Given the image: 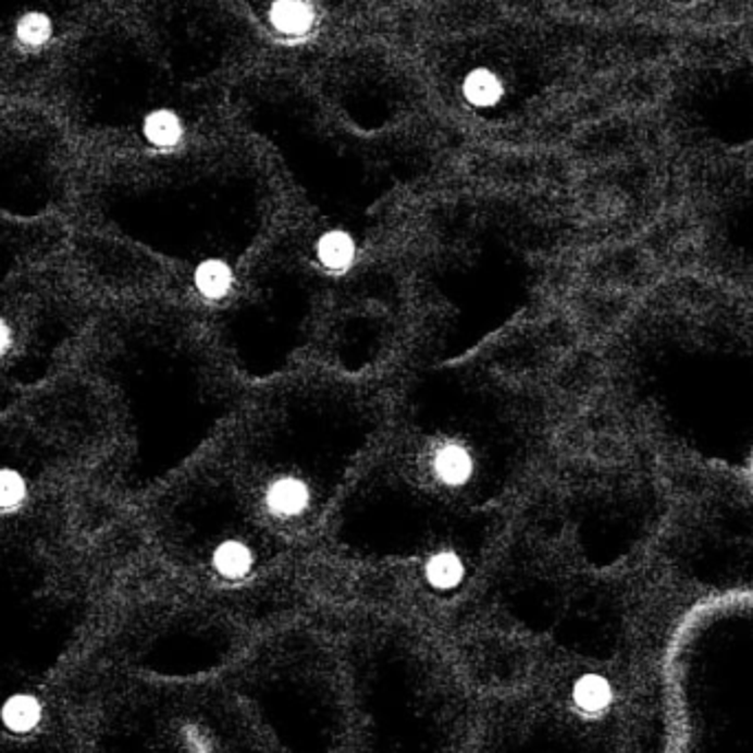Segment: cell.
<instances>
[{
  "label": "cell",
  "instance_id": "4",
  "mask_svg": "<svg viewBox=\"0 0 753 753\" xmlns=\"http://www.w3.org/2000/svg\"><path fill=\"white\" fill-rule=\"evenodd\" d=\"M267 505L275 516H298L309 505V487L298 479H280L269 487Z\"/></svg>",
  "mask_w": 753,
  "mask_h": 753
},
{
  "label": "cell",
  "instance_id": "10",
  "mask_svg": "<svg viewBox=\"0 0 753 753\" xmlns=\"http://www.w3.org/2000/svg\"><path fill=\"white\" fill-rule=\"evenodd\" d=\"M320 260L331 269H346L355 258L353 238L344 232H329L318 243Z\"/></svg>",
  "mask_w": 753,
  "mask_h": 753
},
{
  "label": "cell",
  "instance_id": "6",
  "mask_svg": "<svg viewBox=\"0 0 753 753\" xmlns=\"http://www.w3.org/2000/svg\"><path fill=\"white\" fill-rule=\"evenodd\" d=\"M503 82L501 77L490 69H474L469 71L462 82V96L469 104L474 107H496L503 100Z\"/></svg>",
  "mask_w": 753,
  "mask_h": 753
},
{
  "label": "cell",
  "instance_id": "1",
  "mask_svg": "<svg viewBox=\"0 0 753 753\" xmlns=\"http://www.w3.org/2000/svg\"><path fill=\"white\" fill-rule=\"evenodd\" d=\"M96 313L73 227L0 214V415L75 368Z\"/></svg>",
  "mask_w": 753,
  "mask_h": 753
},
{
  "label": "cell",
  "instance_id": "2",
  "mask_svg": "<svg viewBox=\"0 0 753 753\" xmlns=\"http://www.w3.org/2000/svg\"><path fill=\"white\" fill-rule=\"evenodd\" d=\"M104 397L73 368L0 415V520L75 503L111 447Z\"/></svg>",
  "mask_w": 753,
  "mask_h": 753
},
{
  "label": "cell",
  "instance_id": "13",
  "mask_svg": "<svg viewBox=\"0 0 753 753\" xmlns=\"http://www.w3.org/2000/svg\"><path fill=\"white\" fill-rule=\"evenodd\" d=\"M18 36L29 42V45H38L42 40H47L49 36V23L42 16H25L18 25Z\"/></svg>",
  "mask_w": 753,
  "mask_h": 753
},
{
  "label": "cell",
  "instance_id": "12",
  "mask_svg": "<svg viewBox=\"0 0 753 753\" xmlns=\"http://www.w3.org/2000/svg\"><path fill=\"white\" fill-rule=\"evenodd\" d=\"M576 699L582 707L587 709H600L608 703L610 699V690L608 686L602 681V679H595V677H589L584 679L580 686H578V692H576Z\"/></svg>",
  "mask_w": 753,
  "mask_h": 753
},
{
  "label": "cell",
  "instance_id": "9",
  "mask_svg": "<svg viewBox=\"0 0 753 753\" xmlns=\"http://www.w3.org/2000/svg\"><path fill=\"white\" fill-rule=\"evenodd\" d=\"M254 564L251 551L240 542H223L214 551V569L225 578H243L249 573Z\"/></svg>",
  "mask_w": 753,
  "mask_h": 753
},
{
  "label": "cell",
  "instance_id": "8",
  "mask_svg": "<svg viewBox=\"0 0 753 753\" xmlns=\"http://www.w3.org/2000/svg\"><path fill=\"white\" fill-rule=\"evenodd\" d=\"M195 285L210 300L223 298L232 287V271L223 260H206L195 271Z\"/></svg>",
  "mask_w": 753,
  "mask_h": 753
},
{
  "label": "cell",
  "instance_id": "11",
  "mask_svg": "<svg viewBox=\"0 0 753 753\" xmlns=\"http://www.w3.org/2000/svg\"><path fill=\"white\" fill-rule=\"evenodd\" d=\"M428 580L432 587L436 589H452L462 580V561L458 559V555L454 553H436L430 561H428Z\"/></svg>",
  "mask_w": 753,
  "mask_h": 753
},
{
  "label": "cell",
  "instance_id": "7",
  "mask_svg": "<svg viewBox=\"0 0 753 753\" xmlns=\"http://www.w3.org/2000/svg\"><path fill=\"white\" fill-rule=\"evenodd\" d=\"M144 137L155 148H172L183 137V124L172 111H155L144 122Z\"/></svg>",
  "mask_w": 753,
  "mask_h": 753
},
{
  "label": "cell",
  "instance_id": "3",
  "mask_svg": "<svg viewBox=\"0 0 753 753\" xmlns=\"http://www.w3.org/2000/svg\"><path fill=\"white\" fill-rule=\"evenodd\" d=\"M271 25L287 36H303L313 25V10L307 0H275L269 12Z\"/></svg>",
  "mask_w": 753,
  "mask_h": 753
},
{
  "label": "cell",
  "instance_id": "5",
  "mask_svg": "<svg viewBox=\"0 0 753 753\" xmlns=\"http://www.w3.org/2000/svg\"><path fill=\"white\" fill-rule=\"evenodd\" d=\"M472 456L460 445L447 443L434 456V472L445 485H462L472 477Z\"/></svg>",
  "mask_w": 753,
  "mask_h": 753
}]
</instances>
